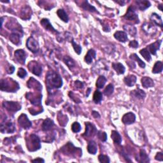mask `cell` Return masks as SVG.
I'll list each match as a JSON object with an SVG mask.
<instances>
[{"mask_svg":"<svg viewBox=\"0 0 163 163\" xmlns=\"http://www.w3.org/2000/svg\"><path fill=\"white\" fill-rule=\"evenodd\" d=\"M87 150L89 153L95 155L98 151V147H97V144L94 141H91V142L88 143L87 145Z\"/></svg>","mask_w":163,"mask_h":163,"instance_id":"cell-30","label":"cell"},{"mask_svg":"<svg viewBox=\"0 0 163 163\" xmlns=\"http://www.w3.org/2000/svg\"><path fill=\"white\" fill-rule=\"evenodd\" d=\"M98 138L101 141H102V142H106L107 139V135L105 132H103L101 131H98Z\"/></svg>","mask_w":163,"mask_h":163,"instance_id":"cell-46","label":"cell"},{"mask_svg":"<svg viewBox=\"0 0 163 163\" xmlns=\"http://www.w3.org/2000/svg\"><path fill=\"white\" fill-rule=\"evenodd\" d=\"M114 91V87L112 84H108L107 87L105 88V89L104 90V94L105 96H110L111 94H112Z\"/></svg>","mask_w":163,"mask_h":163,"instance_id":"cell-42","label":"cell"},{"mask_svg":"<svg viewBox=\"0 0 163 163\" xmlns=\"http://www.w3.org/2000/svg\"><path fill=\"white\" fill-rule=\"evenodd\" d=\"M71 44L73 45V47L74 49V50H75V52L77 54L80 55L81 54V53H82V47H81V46L80 45H78V44L76 43L75 42V41L73 40V39H72L71 40Z\"/></svg>","mask_w":163,"mask_h":163,"instance_id":"cell-43","label":"cell"},{"mask_svg":"<svg viewBox=\"0 0 163 163\" xmlns=\"http://www.w3.org/2000/svg\"><path fill=\"white\" fill-rule=\"evenodd\" d=\"M98 159H99V161L101 163H109L110 162L109 157L106 155H103V154H100L99 155Z\"/></svg>","mask_w":163,"mask_h":163,"instance_id":"cell-44","label":"cell"},{"mask_svg":"<svg viewBox=\"0 0 163 163\" xmlns=\"http://www.w3.org/2000/svg\"><path fill=\"white\" fill-rule=\"evenodd\" d=\"M31 13L32 11L31 9H30V7L28 6H26L21 10L20 17L24 20H28L31 18Z\"/></svg>","mask_w":163,"mask_h":163,"instance_id":"cell-19","label":"cell"},{"mask_svg":"<svg viewBox=\"0 0 163 163\" xmlns=\"http://www.w3.org/2000/svg\"><path fill=\"white\" fill-rule=\"evenodd\" d=\"M3 106L9 112H16L21 109V105H20V103L16 101H5L3 103Z\"/></svg>","mask_w":163,"mask_h":163,"instance_id":"cell-6","label":"cell"},{"mask_svg":"<svg viewBox=\"0 0 163 163\" xmlns=\"http://www.w3.org/2000/svg\"><path fill=\"white\" fill-rule=\"evenodd\" d=\"M16 131L15 124L11 121L3 122L1 124V132L2 133H13Z\"/></svg>","mask_w":163,"mask_h":163,"instance_id":"cell-10","label":"cell"},{"mask_svg":"<svg viewBox=\"0 0 163 163\" xmlns=\"http://www.w3.org/2000/svg\"><path fill=\"white\" fill-rule=\"evenodd\" d=\"M18 123L19 126L24 129H28L32 126L31 122L29 120L26 114H22L18 118Z\"/></svg>","mask_w":163,"mask_h":163,"instance_id":"cell-9","label":"cell"},{"mask_svg":"<svg viewBox=\"0 0 163 163\" xmlns=\"http://www.w3.org/2000/svg\"><path fill=\"white\" fill-rule=\"evenodd\" d=\"M141 82H142V84L143 87L145 88H150V87H153L154 86V80L150 77H143L142 79H141Z\"/></svg>","mask_w":163,"mask_h":163,"instance_id":"cell-26","label":"cell"},{"mask_svg":"<svg viewBox=\"0 0 163 163\" xmlns=\"http://www.w3.org/2000/svg\"><path fill=\"white\" fill-rule=\"evenodd\" d=\"M27 85L29 89H33L36 91H41L42 89V86L41 84L38 80H35L34 78H29V80L27 82Z\"/></svg>","mask_w":163,"mask_h":163,"instance_id":"cell-17","label":"cell"},{"mask_svg":"<svg viewBox=\"0 0 163 163\" xmlns=\"http://www.w3.org/2000/svg\"><path fill=\"white\" fill-rule=\"evenodd\" d=\"M150 20L154 24L157 25L161 27H162L163 24L161 17L156 13H153L150 16Z\"/></svg>","mask_w":163,"mask_h":163,"instance_id":"cell-21","label":"cell"},{"mask_svg":"<svg viewBox=\"0 0 163 163\" xmlns=\"http://www.w3.org/2000/svg\"><path fill=\"white\" fill-rule=\"evenodd\" d=\"M131 94L133 96H135V97H136V98L139 100H143L145 98V96H146L145 92L143 90L140 89L139 88L131 91Z\"/></svg>","mask_w":163,"mask_h":163,"instance_id":"cell-29","label":"cell"},{"mask_svg":"<svg viewBox=\"0 0 163 163\" xmlns=\"http://www.w3.org/2000/svg\"><path fill=\"white\" fill-rule=\"evenodd\" d=\"M96 133H97V129H96L94 125L90 122H86L85 132L83 135L86 137H91L93 136Z\"/></svg>","mask_w":163,"mask_h":163,"instance_id":"cell-13","label":"cell"},{"mask_svg":"<svg viewBox=\"0 0 163 163\" xmlns=\"http://www.w3.org/2000/svg\"><path fill=\"white\" fill-rule=\"evenodd\" d=\"M139 53L143 57V58L145 59L146 61L149 62L151 60L150 54L149 52V50L147 49V48H145V49H143L139 51Z\"/></svg>","mask_w":163,"mask_h":163,"instance_id":"cell-41","label":"cell"},{"mask_svg":"<svg viewBox=\"0 0 163 163\" xmlns=\"http://www.w3.org/2000/svg\"><path fill=\"white\" fill-rule=\"evenodd\" d=\"M15 58L16 59L17 62L21 64L25 63L26 59V54L25 51L23 49H19L15 52Z\"/></svg>","mask_w":163,"mask_h":163,"instance_id":"cell-14","label":"cell"},{"mask_svg":"<svg viewBox=\"0 0 163 163\" xmlns=\"http://www.w3.org/2000/svg\"><path fill=\"white\" fill-rule=\"evenodd\" d=\"M54 125V122L53 120L50 118H46V119L43 121L42 124V130L44 131H48L50 130Z\"/></svg>","mask_w":163,"mask_h":163,"instance_id":"cell-24","label":"cell"},{"mask_svg":"<svg viewBox=\"0 0 163 163\" xmlns=\"http://www.w3.org/2000/svg\"><path fill=\"white\" fill-rule=\"evenodd\" d=\"M10 42L15 44V45H19L21 43L20 42V35L17 33H12L10 35V38H9Z\"/></svg>","mask_w":163,"mask_h":163,"instance_id":"cell-28","label":"cell"},{"mask_svg":"<svg viewBox=\"0 0 163 163\" xmlns=\"http://www.w3.org/2000/svg\"><path fill=\"white\" fill-rule=\"evenodd\" d=\"M129 57L132 61H136L140 68H145V63L137 56L136 54H131Z\"/></svg>","mask_w":163,"mask_h":163,"instance_id":"cell-33","label":"cell"},{"mask_svg":"<svg viewBox=\"0 0 163 163\" xmlns=\"http://www.w3.org/2000/svg\"><path fill=\"white\" fill-rule=\"evenodd\" d=\"M111 138L113 139L114 142L117 145H121L122 142V138L121 136L120 135L119 133H118L117 131H112V134H111Z\"/></svg>","mask_w":163,"mask_h":163,"instance_id":"cell-31","label":"cell"},{"mask_svg":"<svg viewBox=\"0 0 163 163\" xmlns=\"http://www.w3.org/2000/svg\"><path fill=\"white\" fill-rule=\"evenodd\" d=\"M19 85L17 81L12 78H5L1 80L0 89L3 91L7 92H16L19 89Z\"/></svg>","mask_w":163,"mask_h":163,"instance_id":"cell-2","label":"cell"},{"mask_svg":"<svg viewBox=\"0 0 163 163\" xmlns=\"http://www.w3.org/2000/svg\"><path fill=\"white\" fill-rule=\"evenodd\" d=\"M26 98L31 101V103L33 105L38 106L41 105V101L42 96L41 94H35L34 93H27L26 94Z\"/></svg>","mask_w":163,"mask_h":163,"instance_id":"cell-11","label":"cell"},{"mask_svg":"<svg viewBox=\"0 0 163 163\" xmlns=\"http://www.w3.org/2000/svg\"><path fill=\"white\" fill-rule=\"evenodd\" d=\"M102 100H103L102 93L100 91L96 90L93 95V101H94L95 103H96V104H99Z\"/></svg>","mask_w":163,"mask_h":163,"instance_id":"cell-40","label":"cell"},{"mask_svg":"<svg viewBox=\"0 0 163 163\" xmlns=\"http://www.w3.org/2000/svg\"><path fill=\"white\" fill-rule=\"evenodd\" d=\"M92 115L93 116L94 118H100V114L98 112H96V111H92Z\"/></svg>","mask_w":163,"mask_h":163,"instance_id":"cell-52","label":"cell"},{"mask_svg":"<svg viewBox=\"0 0 163 163\" xmlns=\"http://www.w3.org/2000/svg\"><path fill=\"white\" fill-rule=\"evenodd\" d=\"M114 38L118 41H119L120 42L125 43L128 40V34L124 31H116L114 33Z\"/></svg>","mask_w":163,"mask_h":163,"instance_id":"cell-20","label":"cell"},{"mask_svg":"<svg viewBox=\"0 0 163 163\" xmlns=\"http://www.w3.org/2000/svg\"><path fill=\"white\" fill-rule=\"evenodd\" d=\"M137 78L135 75H129L127 77H125L124 78V82L125 84L129 86V87H132L134 85L136 82Z\"/></svg>","mask_w":163,"mask_h":163,"instance_id":"cell-23","label":"cell"},{"mask_svg":"<svg viewBox=\"0 0 163 163\" xmlns=\"http://www.w3.org/2000/svg\"><path fill=\"white\" fill-rule=\"evenodd\" d=\"M112 68L115 70L118 75H122L125 73V68L124 66L120 63H112Z\"/></svg>","mask_w":163,"mask_h":163,"instance_id":"cell-27","label":"cell"},{"mask_svg":"<svg viewBox=\"0 0 163 163\" xmlns=\"http://www.w3.org/2000/svg\"><path fill=\"white\" fill-rule=\"evenodd\" d=\"M91 88H89V89H88V90H87V94H86L87 97H88L89 95V94H90V92H91Z\"/></svg>","mask_w":163,"mask_h":163,"instance_id":"cell-54","label":"cell"},{"mask_svg":"<svg viewBox=\"0 0 163 163\" xmlns=\"http://www.w3.org/2000/svg\"><path fill=\"white\" fill-rule=\"evenodd\" d=\"M155 159L159 161H163V154L162 152H158L156 155L155 157Z\"/></svg>","mask_w":163,"mask_h":163,"instance_id":"cell-50","label":"cell"},{"mask_svg":"<svg viewBox=\"0 0 163 163\" xmlns=\"http://www.w3.org/2000/svg\"><path fill=\"white\" fill-rule=\"evenodd\" d=\"M57 14L58 17L60 18L64 23H68L69 20V17L68 14L63 9H59L57 11Z\"/></svg>","mask_w":163,"mask_h":163,"instance_id":"cell-34","label":"cell"},{"mask_svg":"<svg viewBox=\"0 0 163 163\" xmlns=\"http://www.w3.org/2000/svg\"><path fill=\"white\" fill-rule=\"evenodd\" d=\"M162 43V40H157L155 42L150 44L149 46H147V49L149 50L150 53H151L153 55H156L157 50L160 49L161 44Z\"/></svg>","mask_w":163,"mask_h":163,"instance_id":"cell-18","label":"cell"},{"mask_svg":"<svg viewBox=\"0 0 163 163\" xmlns=\"http://www.w3.org/2000/svg\"><path fill=\"white\" fill-rule=\"evenodd\" d=\"M6 71H7V73H8L9 74H12V73H13V72L15 71V67L13 66L10 65L9 66V68L7 69Z\"/></svg>","mask_w":163,"mask_h":163,"instance_id":"cell-51","label":"cell"},{"mask_svg":"<svg viewBox=\"0 0 163 163\" xmlns=\"http://www.w3.org/2000/svg\"><path fill=\"white\" fill-rule=\"evenodd\" d=\"M63 61L64 63L68 66V68L70 69H72L75 66V63L73 59H71L70 57L68 56H66L63 58Z\"/></svg>","mask_w":163,"mask_h":163,"instance_id":"cell-36","label":"cell"},{"mask_svg":"<svg viewBox=\"0 0 163 163\" xmlns=\"http://www.w3.org/2000/svg\"><path fill=\"white\" fill-rule=\"evenodd\" d=\"M61 150L64 154L71 155V156L80 157L82 154V151L80 148L74 147V145L70 142H68L67 144L63 146L61 148Z\"/></svg>","mask_w":163,"mask_h":163,"instance_id":"cell-4","label":"cell"},{"mask_svg":"<svg viewBox=\"0 0 163 163\" xmlns=\"http://www.w3.org/2000/svg\"><path fill=\"white\" fill-rule=\"evenodd\" d=\"M82 8L84 9L86 11H89L91 12H98V11L96 10V9L94 6L91 5L87 1H84L82 4L81 5Z\"/></svg>","mask_w":163,"mask_h":163,"instance_id":"cell-35","label":"cell"},{"mask_svg":"<svg viewBox=\"0 0 163 163\" xmlns=\"http://www.w3.org/2000/svg\"><path fill=\"white\" fill-rule=\"evenodd\" d=\"M26 145L29 151H36L41 148L40 139L38 136L32 134L26 138Z\"/></svg>","mask_w":163,"mask_h":163,"instance_id":"cell-3","label":"cell"},{"mask_svg":"<svg viewBox=\"0 0 163 163\" xmlns=\"http://www.w3.org/2000/svg\"><path fill=\"white\" fill-rule=\"evenodd\" d=\"M106 82H107L106 77L103 75H101L99 77L97 81H96V85L98 89H102L105 85Z\"/></svg>","mask_w":163,"mask_h":163,"instance_id":"cell-38","label":"cell"},{"mask_svg":"<svg viewBox=\"0 0 163 163\" xmlns=\"http://www.w3.org/2000/svg\"><path fill=\"white\" fill-rule=\"evenodd\" d=\"M135 121H136V115L132 112H129L124 114L122 118V122L125 125L132 124L135 122Z\"/></svg>","mask_w":163,"mask_h":163,"instance_id":"cell-15","label":"cell"},{"mask_svg":"<svg viewBox=\"0 0 163 163\" xmlns=\"http://www.w3.org/2000/svg\"><path fill=\"white\" fill-rule=\"evenodd\" d=\"M33 162H44L45 161H44L43 159L42 158H37L36 159H34L32 161Z\"/></svg>","mask_w":163,"mask_h":163,"instance_id":"cell-53","label":"cell"},{"mask_svg":"<svg viewBox=\"0 0 163 163\" xmlns=\"http://www.w3.org/2000/svg\"><path fill=\"white\" fill-rule=\"evenodd\" d=\"M45 84L49 91L53 90L54 89H59L62 87L63 80L57 73L49 71L46 76Z\"/></svg>","mask_w":163,"mask_h":163,"instance_id":"cell-1","label":"cell"},{"mask_svg":"<svg viewBox=\"0 0 163 163\" xmlns=\"http://www.w3.org/2000/svg\"><path fill=\"white\" fill-rule=\"evenodd\" d=\"M124 17L126 20L133 21L136 24L139 23V19H138V14L136 13V10L134 7L132 6L129 7L128 11L124 15Z\"/></svg>","mask_w":163,"mask_h":163,"instance_id":"cell-5","label":"cell"},{"mask_svg":"<svg viewBox=\"0 0 163 163\" xmlns=\"http://www.w3.org/2000/svg\"><path fill=\"white\" fill-rule=\"evenodd\" d=\"M71 129H72V131L73 132L77 133V132H78L81 130V125L77 122H74L72 124V125H71Z\"/></svg>","mask_w":163,"mask_h":163,"instance_id":"cell-45","label":"cell"},{"mask_svg":"<svg viewBox=\"0 0 163 163\" xmlns=\"http://www.w3.org/2000/svg\"><path fill=\"white\" fill-rule=\"evenodd\" d=\"M136 3L138 9L142 11H145L146 9L149 8L151 5L149 1H145V0H138V1H136Z\"/></svg>","mask_w":163,"mask_h":163,"instance_id":"cell-25","label":"cell"},{"mask_svg":"<svg viewBox=\"0 0 163 163\" xmlns=\"http://www.w3.org/2000/svg\"><path fill=\"white\" fill-rule=\"evenodd\" d=\"M27 48L33 53H37L39 50V44L33 36L29 37L26 42Z\"/></svg>","mask_w":163,"mask_h":163,"instance_id":"cell-8","label":"cell"},{"mask_svg":"<svg viewBox=\"0 0 163 163\" xmlns=\"http://www.w3.org/2000/svg\"><path fill=\"white\" fill-rule=\"evenodd\" d=\"M41 25L45 28L46 30L50 31L53 33H56V34H59V32H58L56 29L50 23V20L48 19H43L40 21Z\"/></svg>","mask_w":163,"mask_h":163,"instance_id":"cell-16","label":"cell"},{"mask_svg":"<svg viewBox=\"0 0 163 163\" xmlns=\"http://www.w3.org/2000/svg\"><path fill=\"white\" fill-rule=\"evenodd\" d=\"M75 86L76 87L77 89H82L84 87V84L79 80H77L75 82Z\"/></svg>","mask_w":163,"mask_h":163,"instance_id":"cell-49","label":"cell"},{"mask_svg":"<svg viewBox=\"0 0 163 163\" xmlns=\"http://www.w3.org/2000/svg\"><path fill=\"white\" fill-rule=\"evenodd\" d=\"M143 31L147 34L154 35L157 33V27L153 23H145L142 27Z\"/></svg>","mask_w":163,"mask_h":163,"instance_id":"cell-12","label":"cell"},{"mask_svg":"<svg viewBox=\"0 0 163 163\" xmlns=\"http://www.w3.org/2000/svg\"><path fill=\"white\" fill-rule=\"evenodd\" d=\"M96 53L94 49H90L87 52V53L85 57V61L87 64H90L92 63L93 59L96 58Z\"/></svg>","mask_w":163,"mask_h":163,"instance_id":"cell-22","label":"cell"},{"mask_svg":"<svg viewBox=\"0 0 163 163\" xmlns=\"http://www.w3.org/2000/svg\"><path fill=\"white\" fill-rule=\"evenodd\" d=\"M139 162H149L150 159L149 158V155L146 153L144 150H141L139 155V158L136 159Z\"/></svg>","mask_w":163,"mask_h":163,"instance_id":"cell-32","label":"cell"},{"mask_svg":"<svg viewBox=\"0 0 163 163\" xmlns=\"http://www.w3.org/2000/svg\"><path fill=\"white\" fill-rule=\"evenodd\" d=\"M27 75V71L24 69V68H19L17 72V75L20 78H25Z\"/></svg>","mask_w":163,"mask_h":163,"instance_id":"cell-47","label":"cell"},{"mask_svg":"<svg viewBox=\"0 0 163 163\" xmlns=\"http://www.w3.org/2000/svg\"><path fill=\"white\" fill-rule=\"evenodd\" d=\"M124 29L131 36H135L136 34V28L131 25H125L124 26Z\"/></svg>","mask_w":163,"mask_h":163,"instance_id":"cell-39","label":"cell"},{"mask_svg":"<svg viewBox=\"0 0 163 163\" xmlns=\"http://www.w3.org/2000/svg\"><path fill=\"white\" fill-rule=\"evenodd\" d=\"M138 42L136 41V40H132V41H131L129 43V46L131 48H133V49H136L138 47Z\"/></svg>","mask_w":163,"mask_h":163,"instance_id":"cell-48","label":"cell"},{"mask_svg":"<svg viewBox=\"0 0 163 163\" xmlns=\"http://www.w3.org/2000/svg\"><path fill=\"white\" fill-rule=\"evenodd\" d=\"M28 68L32 73L36 76H40L42 72L41 64L35 61H32L28 64Z\"/></svg>","mask_w":163,"mask_h":163,"instance_id":"cell-7","label":"cell"},{"mask_svg":"<svg viewBox=\"0 0 163 163\" xmlns=\"http://www.w3.org/2000/svg\"><path fill=\"white\" fill-rule=\"evenodd\" d=\"M163 69V64L161 61H157L155 63L154 68L152 69V73L157 74V73H160L162 72Z\"/></svg>","mask_w":163,"mask_h":163,"instance_id":"cell-37","label":"cell"},{"mask_svg":"<svg viewBox=\"0 0 163 163\" xmlns=\"http://www.w3.org/2000/svg\"><path fill=\"white\" fill-rule=\"evenodd\" d=\"M162 5H158V9H159L161 11H162V10H162Z\"/></svg>","mask_w":163,"mask_h":163,"instance_id":"cell-55","label":"cell"}]
</instances>
